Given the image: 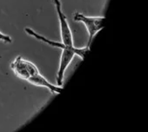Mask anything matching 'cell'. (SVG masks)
Listing matches in <instances>:
<instances>
[{"label":"cell","instance_id":"5b68a950","mask_svg":"<svg viewBox=\"0 0 148 132\" xmlns=\"http://www.w3.org/2000/svg\"><path fill=\"white\" fill-rule=\"evenodd\" d=\"M28 82H30L31 84H33L35 86H39V87H44L48 88L52 94H59L62 91V87L61 86H55L54 84H51V82H49L40 73H38L32 76H31L28 81Z\"/></svg>","mask_w":148,"mask_h":132},{"label":"cell","instance_id":"277c9868","mask_svg":"<svg viewBox=\"0 0 148 132\" xmlns=\"http://www.w3.org/2000/svg\"><path fill=\"white\" fill-rule=\"evenodd\" d=\"M11 68L13 71V73L16 75V76L22 80H25L27 82L28 79L30 78V73L26 67L25 59H23L21 56H18L12 62Z\"/></svg>","mask_w":148,"mask_h":132},{"label":"cell","instance_id":"6da1fadb","mask_svg":"<svg viewBox=\"0 0 148 132\" xmlns=\"http://www.w3.org/2000/svg\"><path fill=\"white\" fill-rule=\"evenodd\" d=\"M90 50V47L86 46V47H76V46H67L64 49H62L61 56H60V62L58 66V69L57 72V85L58 86H62L64 77V73L68 68V66L71 64L73 58L75 55L79 56L81 59H84L86 53Z\"/></svg>","mask_w":148,"mask_h":132},{"label":"cell","instance_id":"3957f363","mask_svg":"<svg viewBox=\"0 0 148 132\" xmlns=\"http://www.w3.org/2000/svg\"><path fill=\"white\" fill-rule=\"evenodd\" d=\"M53 3L57 11L59 26H60V37L61 42L67 46H74L73 44V37L71 27L69 26L66 16L62 11V4L60 0H53Z\"/></svg>","mask_w":148,"mask_h":132},{"label":"cell","instance_id":"8992f818","mask_svg":"<svg viewBox=\"0 0 148 132\" xmlns=\"http://www.w3.org/2000/svg\"><path fill=\"white\" fill-rule=\"evenodd\" d=\"M0 40L5 43H12V39L9 35L5 34L1 32H0Z\"/></svg>","mask_w":148,"mask_h":132},{"label":"cell","instance_id":"7a4b0ae2","mask_svg":"<svg viewBox=\"0 0 148 132\" xmlns=\"http://www.w3.org/2000/svg\"><path fill=\"white\" fill-rule=\"evenodd\" d=\"M73 19L76 22H80L85 25L88 35H89V39L87 42L86 46L90 47L93 38L95 35L104 28V22H105V17L99 16V17H89L86 16L81 12H75L73 15Z\"/></svg>","mask_w":148,"mask_h":132}]
</instances>
